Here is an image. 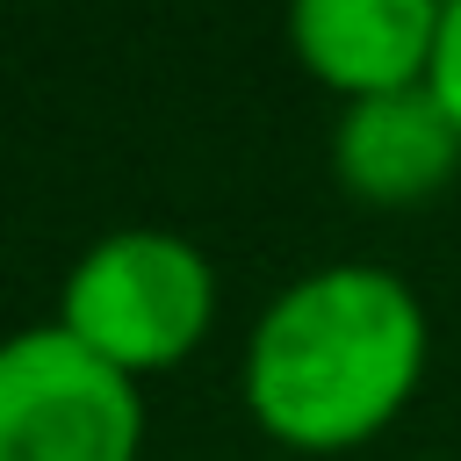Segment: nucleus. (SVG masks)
Instances as JSON below:
<instances>
[{"label":"nucleus","instance_id":"obj_1","mask_svg":"<svg viewBox=\"0 0 461 461\" xmlns=\"http://www.w3.org/2000/svg\"><path fill=\"white\" fill-rule=\"evenodd\" d=\"M425 375V310L403 274L339 259L281 288L245 339V403L259 432L303 454H346L403 418Z\"/></svg>","mask_w":461,"mask_h":461},{"label":"nucleus","instance_id":"obj_2","mask_svg":"<svg viewBox=\"0 0 461 461\" xmlns=\"http://www.w3.org/2000/svg\"><path fill=\"white\" fill-rule=\"evenodd\" d=\"M209 317H216V267L180 230H108L72 259L58 288V324L130 382L180 367L202 346Z\"/></svg>","mask_w":461,"mask_h":461},{"label":"nucleus","instance_id":"obj_3","mask_svg":"<svg viewBox=\"0 0 461 461\" xmlns=\"http://www.w3.org/2000/svg\"><path fill=\"white\" fill-rule=\"evenodd\" d=\"M144 403L58 317L0 339V461H137Z\"/></svg>","mask_w":461,"mask_h":461},{"label":"nucleus","instance_id":"obj_4","mask_svg":"<svg viewBox=\"0 0 461 461\" xmlns=\"http://www.w3.org/2000/svg\"><path fill=\"white\" fill-rule=\"evenodd\" d=\"M447 7L432 0H303L288 14V43L310 79L346 101H382L432 86Z\"/></svg>","mask_w":461,"mask_h":461},{"label":"nucleus","instance_id":"obj_5","mask_svg":"<svg viewBox=\"0 0 461 461\" xmlns=\"http://www.w3.org/2000/svg\"><path fill=\"white\" fill-rule=\"evenodd\" d=\"M331 173L346 194L375 209H403L439 194L461 173V130L432 86L382 94V101H346L331 130Z\"/></svg>","mask_w":461,"mask_h":461},{"label":"nucleus","instance_id":"obj_6","mask_svg":"<svg viewBox=\"0 0 461 461\" xmlns=\"http://www.w3.org/2000/svg\"><path fill=\"white\" fill-rule=\"evenodd\" d=\"M432 94L447 101V115H454V130H461V0L447 7V22H439V58H432Z\"/></svg>","mask_w":461,"mask_h":461}]
</instances>
